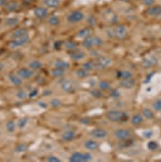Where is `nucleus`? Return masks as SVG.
Returning <instances> with one entry per match:
<instances>
[{
  "instance_id": "1",
  "label": "nucleus",
  "mask_w": 161,
  "mask_h": 162,
  "mask_svg": "<svg viewBox=\"0 0 161 162\" xmlns=\"http://www.w3.org/2000/svg\"><path fill=\"white\" fill-rule=\"evenodd\" d=\"M106 117L109 121L113 123L118 122H126L129 119V115L125 112L119 110H111L106 114Z\"/></svg>"
},
{
  "instance_id": "2",
  "label": "nucleus",
  "mask_w": 161,
  "mask_h": 162,
  "mask_svg": "<svg viewBox=\"0 0 161 162\" xmlns=\"http://www.w3.org/2000/svg\"><path fill=\"white\" fill-rule=\"evenodd\" d=\"M104 44V40L99 36L89 35L84 38L82 42V46L86 49H91L94 47H99Z\"/></svg>"
},
{
  "instance_id": "3",
  "label": "nucleus",
  "mask_w": 161,
  "mask_h": 162,
  "mask_svg": "<svg viewBox=\"0 0 161 162\" xmlns=\"http://www.w3.org/2000/svg\"><path fill=\"white\" fill-rule=\"evenodd\" d=\"M94 63V68L97 70H104L107 68L112 65V61L110 58L107 56H99L96 58Z\"/></svg>"
},
{
  "instance_id": "4",
  "label": "nucleus",
  "mask_w": 161,
  "mask_h": 162,
  "mask_svg": "<svg viewBox=\"0 0 161 162\" xmlns=\"http://www.w3.org/2000/svg\"><path fill=\"white\" fill-rule=\"evenodd\" d=\"M92 156L89 153H73L69 158V161L71 162H86L89 161L91 160Z\"/></svg>"
},
{
  "instance_id": "5",
  "label": "nucleus",
  "mask_w": 161,
  "mask_h": 162,
  "mask_svg": "<svg viewBox=\"0 0 161 162\" xmlns=\"http://www.w3.org/2000/svg\"><path fill=\"white\" fill-rule=\"evenodd\" d=\"M30 41V38L28 35L23 36L21 38H14L12 40L10 41L9 46L12 48H16L21 46H25L27 43Z\"/></svg>"
},
{
  "instance_id": "6",
  "label": "nucleus",
  "mask_w": 161,
  "mask_h": 162,
  "mask_svg": "<svg viewBox=\"0 0 161 162\" xmlns=\"http://www.w3.org/2000/svg\"><path fill=\"white\" fill-rule=\"evenodd\" d=\"M84 18V15L82 12L78 11V10H76V11L72 12L70 13L67 17V20L70 23H78L83 20Z\"/></svg>"
},
{
  "instance_id": "7",
  "label": "nucleus",
  "mask_w": 161,
  "mask_h": 162,
  "mask_svg": "<svg viewBox=\"0 0 161 162\" xmlns=\"http://www.w3.org/2000/svg\"><path fill=\"white\" fill-rule=\"evenodd\" d=\"M114 36L118 40H123L125 38L127 35V28L122 25H119L115 27L114 30Z\"/></svg>"
},
{
  "instance_id": "8",
  "label": "nucleus",
  "mask_w": 161,
  "mask_h": 162,
  "mask_svg": "<svg viewBox=\"0 0 161 162\" xmlns=\"http://www.w3.org/2000/svg\"><path fill=\"white\" fill-rule=\"evenodd\" d=\"M114 135L118 140L126 141L130 138L132 133L129 130H127V129H118L114 133Z\"/></svg>"
},
{
  "instance_id": "9",
  "label": "nucleus",
  "mask_w": 161,
  "mask_h": 162,
  "mask_svg": "<svg viewBox=\"0 0 161 162\" xmlns=\"http://www.w3.org/2000/svg\"><path fill=\"white\" fill-rule=\"evenodd\" d=\"M70 57L72 60L76 61H80V60H83L85 58L86 53L80 49H78L76 48L74 50H72V51L69 53Z\"/></svg>"
},
{
  "instance_id": "10",
  "label": "nucleus",
  "mask_w": 161,
  "mask_h": 162,
  "mask_svg": "<svg viewBox=\"0 0 161 162\" xmlns=\"http://www.w3.org/2000/svg\"><path fill=\"white\" fill-rule=\"evenodd\" d=\"M90 135L94 138L102 139L107 137L108 135V132L106 130H104V129L96 128L91 131Z\"/></svg>"
},
{
  "instance_id": "11",
  "label": "nucleus",
  "mask_w": 161,
  "mask_h": 162,
  "mask_svg": "<svg viewBox=\"0 0 161 162\" xmlns=\"http://www.w3.org/2000/svg\"><path fill=\"white\" fill-rule=\"evenodd\" d=\"M61 89L68 93H73L75 91V86L71 80H65L61 83Z\"/></svg>"
},
{
  "instance_id": "12",
  "label": "nucleus",
  "mask_w": 161,
  "mask_h": 162,
  "mask_svg": "<svg viewBox=\"0 0 161 162\" xmlns=\"http://www.w3.org/2000/svg\"><path fill=\"white\" fill-rule=\"evenodd\" d=\"M18 75L20 78L23 79H30L34 75L33 71L30 68H23L18 71Z\"/></svg>"
},
{
  "instance_id": "13",
  "label": "nucleus",
  "mask_w": 161,
  "mask_h": 162,
  "mask_svg": "<svg viewBox=\"0 0 161 162\" xmlns=\"http://www.w3.org/2000/svg\"><path fill=\"white\" fill-rule=\"evenodd\" d=\"M146 14L149 16H160L161 15V6H152L146 10Z\"/></svg>"
},
{
  "instance_id": "14",
  "label": "nucleus",
  "mask_w": 161,
  "mask_h": 162,
  "mask_svg": "<svg viewBox=\"0 0 161 162\" xmlns=\"http://www.w3.org/2000/svg\"><path fill=\"white\" fill-rule=\"evenodd\" d=\"M119 85L122 88H124V89H130L135 87V81L132 78L128 79H121V81H120V82H119Z\"/></svg>"
},
{
  "instance_id": "15",
  "label": "nucleus",
  "mask_w": 161,
  "mask_h": 162,
  "mask_svg": "<svg viewBox=\"0 0 161 162\" xmlns=\"http://www.w3.org/2000/svg\"><path fill=\"white\" fill-rule=\"evenodd\" d=\"M75 137H76V133L71 130L64 132L61 135V138L63 139V141H66V142L73 141L75 138Z\"/></svg>"
},
{
  "instance_id": "16",
  "label": "nucleus",
  "mask_w": 161,
  "mask_h": 162,
  "mask_svg": "<svg viewBox=\"0 0 161 162\" xmlns=\"http://www.w3.org/2000/svg\"><path fill=\"white\" fill-rule=\"evenodd\" d=\"M116 77H117V78L120 79H128L132 78L133 74L129 70L119 71L116 73Z\"/></svg>"
},
{
  "instance_id": "17",
  "label": "nucleus",
  "mask_w": 161,
  "mask_h": 162,
  "mask_svg": "<svg viewBox=\"0 0 161 162\" xmlns=\"http://www.w3.org/2000/svg\"><path fill=\"white\" fill-rule=\"evenodd\" d=\"M34 14L37 18H44L48 15V10L42 7H37L34 10Z\"/></svg>"
},
{
  "instance_id": "18",
  "label": "nucleus",
  "mask_w": 161,
  "mask_h": 162,
  "mask_svg": "<svg viewBox=\"0 0 161 162\" xmlns=\"http://www.w3.org/2000/svg\"><path fill=\"white\" fill-rule=\"evenodd\" d=\"M54 66L57 68H60V69H63V70H66L70 67V64L68 63V62L63 61V60L58 59L56 60V62H55Z\"/></svg>"
},
{
  "instance_id": "19",
  "label": "nucleus",
  "mask_w": 161,
  "mask_h": 162,
  "mask_svg": "<svg viewBox=\"0 0 161 162\" xmlns=\"http://www.w3.org/2000/svg\"><path fill=\"white\" fill-rule=\"evenodd\" d=\"M84 146L87 150L95 151L99 148V144L95 141L89 140L84 143Z\"/></svg>"
},
{
  "instance_id": "20",
  "label": "nucleus",
  "mask_w": 161,
  "mask_h": 162,
  "mask_svg": "<svg viewBox=\"0 0 161 162\" xmlns=\"http://www.w3.org/2000/svg\"><path fill=\"white\" fill-rule=\"evenodd\" d=\"M43 4L47 7L57 8L61 5L60 0H43Z\"/></svg>"
},
{
  "instance_id": "21",
  "label": "nucleus",
  "mask_w": 161,
  "mask_h": 162,
  "mask_svg": "<svg viewBox=\"0 0 161 162\" xmlns=\"http://www.w3.org/2000/svg\"><path fill=\"white\" fill-rule=\"evenodd\" d=\"M19 4L16 1H10L4 6V10L7 12H15L18 9Z\"/></svg>"
},
{
  "instance_id": "22",
  "label": "nucleus",
  "mask_w": 161,
  "mask_h": 162,
  "mask_svg": "<svg viewBox=\"0 0 161 162\" xmlns=\"http://www.w3.org/2000/svg\"><path fill=\"white\" fill-rule=\"evenodd\" d=\"M9 79L11 83L15 86H20L23 83V81H22V79H20V77L18 75L11 74L9 75Z\"/></svg>"
},
{
  "instance_id": "23",
  "label": "nucleus",
  "mask_w": 161,
  "mask_h": 162,
  "mask_svg": "<svg viewBox=\"0 0 161 162\" xmlns=\"http://www.w3.org/2000/svg\"><path fill=\"white\" fill-rule=\"evenodd\" d=\"M27 30L26 29H18V30H16L15 32L12 33V38H21L23 37V36L27 35Z\"/></svg>"
},
{
  "instance_id": "24",
  "label": "nucleus",
  "mask_w": 161,
  "mask_h": 162,
  "mask_svg": "<svg viewBox=\"0 0 161 162\" xmlns=\"http://www.w3.org/2000/svg\"><path fill=\"white\" fill-rule=\"evenodd\" d=\"M19 22H20V20H19L18 18H7L5 20L4 23L7 26L15 27V26H16V25H18Z\"/></svg>"
},
{
  "instance_id": "25",
  "label": "nucleus",
  "mask_w": 161,
  "mask_h": 162,
  "mask_svg": "<svg viewBox=\"0 0 161 162\" xmlns=\"http://www.w3.org/2000/svg\"><path fill=\"white\" fill-rule=\"evenodd\" d=\"M65 74V70L60 69V68H54L51 71V75L55 78H61Z\"/></svg>"
},
{
  "instance_id": "26",
  "label": "nucleus",
  "mask_w": 161,
  "mask_h": 162,
  "mask_svg": "<svg viewBox=\"0 0 161 162\" xmlns=\"http://www.w3.org/2000/svg\"><path fill=\"white\" fill-rule=\"evenodd\" d=\"M155 63H156V60H155V58L152 57L145 59L143 62V66L145 67V68H150V67H152V66H154Z\"/></svg>"
},
{
  "instance_id": "27",
  "label": "nucleus",
  "mask_w": 161,
  "mask_h": 162,
  "mask_svg": "<svg viewBox=\"0 0 161 162\" xmlns=\"http://www.w3.org/2000/svg\"><path fill=\"white\" fill-rule=\"evenodd\" d=\"M132 124L134 125H139L143 122V118L141 115L136 114L132 118Z\"/></svg>"
},
{
  "instance_id": "28",
  "label": "nucleus",
  "mask_w": 161,
  "mask_h": 162,
  "mask_svg": "<svg viewBox=\"0 0 161 162\" xmlns=\"http://www.w3.org/2000/svg\"><path fill=\"white\" fill-rule=\"evenodd\" d=\"M143 115L145 118L148 119V120H152L155 118V114L151 110L148 109V108H145L143 110Z\"/></svg>"
},
{
  "instance_id": "29",
  "label": "nucleus",
  "mask_w": 161,
  "mask_h": 162,
  "mask_svg": "<svg viewBox=\"0 0 161 162\" xmlns=\"http://www.w3.org/2000/svg\"><path fill=\"white\" fill-rule=\"evenodd\" d=\"M90 35V30L89 28L81 29L79 32H78V37L80 38H86L88 36Z\"/></svg>"
},
{
  "instance_id": "30",
  "label": "nucleus",
  "mask_w": 161,
  "mask_h": 162,
  "mask_svg": "<svg viewBox=\"0 0 161 162\" xmlns=\"http://www.w3.org/2000/svg\"><path fill=\"white\" fill-rule=\"evenodd\" d=\"M76 76L79 78L81 79H84L86 78V77H89V71H88L85 70L84 68H80V69H78L77 71L76 72Z\"/></svg>"
},
{
  "instance_id": "31",
  "label": "nucleus",
  "mask_w": 161,
  "mask_h": 162,
  "mask_svg": "<svg viewBox=\"0 0 161 162\" xmlns=\"http://www.w3.org/2000/svg\"><path fill=\"white\" fill-rule=\"evenodd\" d=\"M29 66L30 68L34 70L40 69L42 67V63L39 61H32L29 63Z\"/></svg>"
},
{
  "instance_id": "32",
  "label": "nucleus",
  "mask_w": 161,
  "mask_h": 162,
  "mask_svg": "<svg viewBox=\"0 0 161 162\" xmlns=\"http://www.w3.org/2000/svg\"><path fill=\"white\" fill-rule=\"evenodd\" d=\"M48 23L50 25H53V26H57L60 24V19L56 15H53L49 18Z\"/></svg>"
},
{
  "instance_id": "33",
  "label": "nucleus",
  "mask_w": 161,
  "mask_h": 162,
  "mask_svg": "<svg viewBox=\"0 0 161 162\" xmlns=\"http://www.w3.org/2000/svg\"><path fill=\"white\" fill-rule=\"evenodd\" d=\"M99 87L101 89H102V90L106 91V90H108V89H110L111 85H110V84L107 82V81L103 80V81H101V82H99Z\"/></svg>"
},
{
  "instance_id": "34",
  "label": "nucleus",
  "mask_w": 161,
  "mask_h": 162,
  "mask_svg": "<svg viewBox=\"0 0 161 162\" xmlns=\"http://www.w3.org/2000/svg\"><path fill=\"white\" fill-rule=\"evenodd\" d=\"M65 47L67 48V49L72 51V50L76 49L77 47V43L76 42H74V41L71 40L66 41V42L65 43Z\"/></svg>"
},
{
  "instance_id": "35",
  "label": "nucleus",
  "mask_w": 161,
  "mask_h": 162,
  "mask_svg": "<svg viewBox=\"0 0 161 162\" xmlns=\"http://www.w3.org/2000/svg\"><path fill=\"white\" fill-rule=\"evenodd\" d=\"M83 68L85 70L88 71H91L93 70L94 68V61H87L83 64Z\"/></svg>"
},
{
  "instance_id": "36",
  "label": "nucleus",
  "mask_w": 161,
  "mask_h": 162,
  "mask_svg": "<svg viewBox=\"0 0 161 162\" xmlns=\"http://www.w3.org/2000/svg\"><path fill=\"white\" fill-rule=\"evenodd\" d=\"M91 94L94 97L97 98V99H100V98H102L104 96V93L101 90H99V89H93L91 92Z\"/></svg>"
},
{
  "instance_id": "37",
  "label": "nucleus",
  "mask_w": 161,
  "mask_h": 162,
  "mask_svg": "<svg viewBox=\"0 0 161 162\" xmlns=\"http://www.w3.org/2000/svg\"><path fill=\"white\" fill-rule=\"evenodd\" d=\"M6 127H7V130L10 133L14 132L15 130V122H14L13 120H10V121H8L6 124Z\"/></svg>"
},
{
  "instance_id": "38",
  "label": "nucleus",
  "mask_w": 161,
  "mask_h": 162,
  "mask_svg": "<svg viewBox=\"0 0 161 162\" xmlns=\"http://www.w3.org/2000/svg\"><path fill=\"white\" fill-rule=\"evenodd\" d=\"M152 108L156 112L161 111V99H157L152 104Z\"/></svg>"
},
{
  "instance_id": "39",
  "label": "nucleus",
  "mask_w": 161,
  "mask_h": 162,
  "mask_svg": "<svg viewBox=\"0 0 161 162\" xmlns=\"http://www.w3.org/2000/svg\"><path fill=\"white\" fill-rule=\"evenodd\" d=\"M159 146L155 141H150L148 144V149L150 151H155L158 149Z\"/></svg>"
},
{
  "instance_id": "40",
  "label": "nucleus",
  "mask_w": 161,
  "mask_h": 162,
  "mask_svg": "<svg viewBox=\"0 0 161 162\" xmlns=\"http://www.w3.org/2000/svg\"><path fill=\"white\" fill-rule=\"evenodd\" d=\"M27 146L26 144H19L18 146H17L16 149H15V151L18 153H22L24 152V151H27Z\"/></svg>"
},
{
  "instance_id": "41",
  "label": "nucleus",
  "mask_w": 161,
  "mask_h": 162,
  "mask_svg": "<svg viewBox=\"0 0 161 162\" xmlns=\"http://www.w3.org/2000/svg\"><path fill=\"white\" fill-rule=\"evenodd\" d=\"M27 122H28V119H27V118H21L18 121V127H20V128H21V129L24 128V127L26 126Z\"/></svg>"
},
{
  "instance_id": "42",
  "label": "nucleus",
  "mask_w": 161,
  "mask_h": 162,
  "mask_svg": "<svg viewBox=\"0 0 161 162\" xmlns=\"http://www.w3.org/2000/svg\"><path fill=\"white\" fill-rule=\"evenodd\" d=\"M27 93L23 89H20L17 93V97L20 99H25L27 97Z\"/></svg>"
},
{
  "instance_id": "43",
  "label": "nucleus",
  "mask_w": 161,
  "mask_h": 162,
  "mask_svg": "<svg viewBox=\"0 0 161 162\" xmlns=\"http://www.w3.org/2000/svg\"><path fill=\"white\" fill-rule=\"evenodd\" d=\"M109 95L113 99H117L120 96V92L117 90V89H112L109 92Z\"/></svg>"
},
{
  "instance_id": "44",
  "label": "nucleus",
  "mask_w": 161,
  "mask_h": 162,
  "mask_svg": "<svg viewBox=\"0 0 161 162\" xmlns=\"http://www.w3.org/2000/svg\"><path fill=\"white\" fill-rule=\"evenodd\" d=\"M61 102L58 99H53L50 101V105L53 108H58V107L61 106Z\"/></svg>"
},
{
  "instance_id": "45",
  "label": "nucleus",
  "mask_w": 161,
  "mask_h": 162,
  "mask_svg": "<svg viewBox=\"0 0 161 162\" xmlns=\"http://www.w3.org/2000/svg\"><path fill=\"white\" fill-rule=\"evenodd\" d=\"M141 1L144 5H146L148 7H152L155 4V0H141Z\"/></svg>"
},
{
  "instance_id": "46",
  "label": "nucleus",
  "mask_w": 161,
  "mask_h": 162,
  "mask_svg": "<svg viewBox=\"0 0 161 162\" xmlns=\"http://www.w3.org/2000/svg\"><path fill=\"white\" fill-rule=\"evenodd\" d=\"M48 161L49 162H60L61 161V160L60 158L56 157L54 156H50V157L48 158Z\"/></svg>"
},
{
  "instance_id": "47",
  "label": "nucleus",
  "mask_w": 161,
  "mask_h": 162,
  "mask_svg": "<svg viewBox=\"0 0 161 162\" xmlns=\"http://www.w3.org/2000/svg\"><path fill=\"white\" fill-rule=\"evenodd\" d=\"M88 22H89V23L90 25H95L96 22H97V21H96V20H95V18H94V17H90V18H89Z\"/></svg>"
},
{
  "instance_id": "48",
  "label": "nucleus",
  "mask_w": 161,
  "mask_h": 162,
  "mask_svg": "<svg viewBox=\"0 0 161 162\" xmlns=\"http://www.w3.org/2000/svg\"><path fill=\"white\" fill-rule=\"evenodd\" d=\"M37 89H34V90L31 91V92H30V94H29V97L30 98H33L34 96H35L37 94Z\"/></svg>"
},
{
  "instance_id": "49",
  "label": "nucleus",
  "mask_w": 161,
  "mask_h": 162,
  "mask_svg": "<svg viewBox=\"0 0 161 162\" xmlns=\"http://www.w3.org/2000/svg\"><path fill=\"white\" fill-rule=\"evenodd\" d=\"M143 135H144V136H145V137L149 138H150L152 135V131H145V132H144Z\"/></svg>"
},
{
  "instance_id": "50",
  "label": "nucleus",
  "mask_w": 161,
  "mask_h": 162,
  "mask_svg": "<svg viewBox=\"0 0 161 162\" xmlns=\"http://www.w3.org/2000/svg\"><path fill=\"white\" fill-rule=\"evenodd\" d=\"M90 122V120L89 118H83L80 120V123L83 124H89Z\"/></svg>"
},
{
  "instance_id": "51",
  "label": "nucleus",
  "mask_w": 161,
  "mask_h": 162,
  "mask_svg": "<svg viewBox=\"0 0 161 162\" xmlns=\"http://www.w3.org/2000/svg\"><path fill=\"white\" fill-rule=\"evenodd\" d=\"M8 3V0H0V4L2 7H4L5 5Z\"/></svg>"
},
{
  "instance_id": "52",
  "label": "nucleus",
  "mask_w": 161,
  "mask_h": 162,
  "mask_svg": "<svg viewBox=\"0 0 161 162\" xmlns=\"http://www.w3.org/2000/svg\"><path fill=\"white\" fill-rule=\"evenodd\" d=\"M38 105L42 108H45L46 107H47V104H45V103L43 102H39Z\"/></svg>"
},
{
  "instance_id": "53",
  "label": "nucleus",
  "mask_w": 161,
  "mask_h": 162,
  "mask_svg": "<svg viewBox=\"0 0 161 162\" xmlns=\"http://www.w3.org/2000/svg\"><path fill=\"white\" fill-rule=\"evenodd\" d=\"M32 1V0H23V1L25 3V4H30Z\"/></svg>"
},
{
  "instance_id": "54",
  "label": "nucleus",
  "mask_w": 161,
  "mask_h": 162,
  "mask_svg": "<svg viewBox=\"0 0 161 162\" xmlns=\"http://www.w3.org/2000/svg\"><path fill=\"white\" fill-rule=\"evenodd\" d=\"M0 67H1V69L2 70L3 69V67H4V66H3V63H1V65H0Z\"/></svg>"
},
{
  "instance_id": "55",
  "label": "nucleus",
  "mask_w": 161,
  "mask_h": 162,
  "mask_svg": "<svg viewBox=\"0 0 161 162\" xmlns=\"http://www.w3.org/2000/svg\"><path fill=\"white\" fill-rule=\"evenodd\" d=\"M121 1H129V0H121Z\"/></svg>"
},
{
  "instance_id": "56",
  "label": "nucleus",
  "mask_w": 161,
  "mask_h": 162,
  "mask_svg": "<svg viewBox=\"0 0 161 162\" xmlns=\"http://www.w3.org/2000/svg\"></svg>"
}]
</instances>
